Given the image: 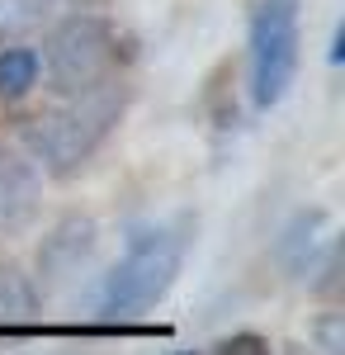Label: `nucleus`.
Here are the masks:
<instances>
[{
    "mask_svg": "<svg viewBox=\"0 0 345 355\" xmlns=\"http://www.w3.org/2000/svg\"><path fill=\"white\" fill-rule=\"evenodd\" d=\"M90 251H95V223L90 218H62L43 237V251H38V275H43V284H62V279H71V275L90 261Z\"/></svg>",
    "mask_w": 345,
    "mask_h": 355,
    "instance_id": "423d86ee",
    "label": "nucleus"
},
{
    "mask_svg": "<svg viewBox=\"0 0 345 355\" xmlns=\"http://www.w3.org/2000/svg\"><path fill=\"white\" fill-rule=\"evenodd\" d=\"M53 5L57 0H0V43H15L33 28H43Z\"/></svg>",
    "mask_w": 345,
    "mask_h": 355,
    "instance_id": "6e6552de",
    "label": "nucleus"
},
{
    "mask_svg": "<svg viewBox=\"0 0 345 355\" xmlns=\"http://www.w3.org/2000/svg\"><path fill=\"white\" fill-rule=\"evenodd\" d=\"M321 351H326V355H341V322H336V313L321 322Z\"/></svg>",
    "mask_w": 345,
    "mask_h": 355,
    "instance_id": "f8f14e48",
    "label": "nucleus"
},
{
    "mask_svg": "<svg viewBox=\"0 0 345 355\" xmlns=\"http://www.w3.org/2000/svg\"><path fill=\"white\" fill-rule=\"evenodd\" d=\"M321 214H298V218L289 223V232H284V242H279V251H284V261H289L293 270L312 275V246H317V232H321Z\"/></svg>",
    "mask_w": 345,
    "mask_h": 355,
    "instance_id": "1a4fd4ad",
    "label": "nucleus"
},
{
    "mask_svg": "<svg viewBox=\"0 0 345 355\" xmlns=\"http://www.w3.org/2000/svg\"><path fill=\"white\" fill-rule=\"evenodd\" d=\"M213 355H274V346L260 331H232V336H222L213 346Z\"/></svg>",
    "mask_w": 345,
    "mask_h": 355,
    "instance_id": "9b49d317",
    "label": "nucleus"
},
{
    "mask_svg": "<svg viewBox=\"0 0 345 355\" xmlns=\"http://www.w3.org/2000/svg\"><path fill=\"white\" fill-rule=\"evenodd\" d=\"M33 85H38V53L0 48V100H24Z\"/></svg>",
    "mask_w": 345,
    "mask_h": 355,
    "instance_id": "0eeeda50",
    "label": "nucleus"
},
{
    "mask_svg": "<svg viewBox=\"0 0 345 355\" xmlns=\"http://www.w3.org/2000/svg\"><path fill=\"white\" fill-rule=\"evenodd\" d=\"M33 303H38V294H33V284L19 275V266L0 261V322L5 318H19V313H33Z\"/></svg>",
    "mask_w": 345,
    "mask_h": 355,
    "instance_id": "9d476101",
    "label": "nucleus"
},
{
    "mask_svg": "<svg viewBox=\"0 0 345 355\" xmlns=\"http://www.w3.org/2000/svg\"><path fill=\"white\" fill-rule=\"evenodd\" d=\"M43 175L19 152H0V232H19L38 214Z\"/></svg>",
    "mask_w": 345,
    "mask_h": 355,
    "instance_id": "39448f33",
    "label": "nucleus"
},
{
    "mask_svg": "<svg viewBox=\"0 0 345 355\" xmlns=\"http://www.w3.org/2000/svg\"><path fill=\"white\" fill-rule=\"evenodd\" d=\"M118 62H123V48L114 24L100 15H71L53 28L48 48L38 57V76H48V85L67 100V95H85L114 81Z\"/></svg>",
    "mask_w": 345,
    "mask_h": 355,
    "instance_id": "7ed1b4c3",
    "label": "nucleus"
},
{
    "mask_svg": "<svg viewBox=\"0 0 345 355\" xmlns=\"http://www.w3.org/2000/svg\"><path fill=\"white\" fill-rule=\"evenodd\" d=\"M298 0H260L251 15V95L260 110H274L298 71Z\"/></svg>",
    "mask_w": 345,
    "mask_h": 355,
    "instance_id": "20e7f679",
    "label": "nucleus"
},
{
    "mask_svg": "<svg viewBox=\"0 0 345 355\" xmlns=\"http://www.w3.org/2000/svg\"><path fill=\"white\" fill-rule=\"evenodd\" d=\"M175 355H199V351H175Z\"/></svg>",
    "mask_w": 345,
    "mask_h": 355,
    "instance_id": "4468645a",
    "label": "nucleus"
},
{
    "mask_svg": "<svg viewBox=\"0 0 345 355\" xmlns=\"http://www.w3.org/2000/svg\"><path fill=\"white\" fill-rule=\"evenodd\" d=\"M185 266V227H152V232H137L128 251L118 256V266L105 275V289H100V308L109 318H133L157 308L170 284L180 279Z\"/></svg>",
    "mask_w": 345,
    "mask_h": 355,
    "instance_id": "f03ea898",
    "label": "nucleus"
},
{
    "mask_svg": "<svg viewBox=\"0 0 345 355\" xmlns=\"http://www.w3.org/2000/svg\"><path fill=\"white\" fill-rule=\"evenodd\" d=\"M123 100L128 95H123L118 81H105L95 90H85V95H67L57 110H43L28 119V128H24L28 152L57 180L76 175L80 166L100 152V142L114 133V123L123 114Z\"/></svg>",
    "mask_w": 345,
    "mask_h": 355,
    "instance_id": "f257e3e1",
    "label": "nucleus"
},
{
    "mask_svg": "<svg viewBox=\"0 0 345 355\" xmlns=\"http://www.w3.org/2000/svg\"><path fill=\"white\" fill-rule=\"evenodd\" d=\"M341 43H345V28L336 24V33H331V53H326V57H331V67H341V57H345V48H341Z\"/></svg>",
    "mask_w": 345,
    "mask_h": 355,
    "instance_id": "ddd939ff",
    "label": "nucleus"
}]
</instances>
